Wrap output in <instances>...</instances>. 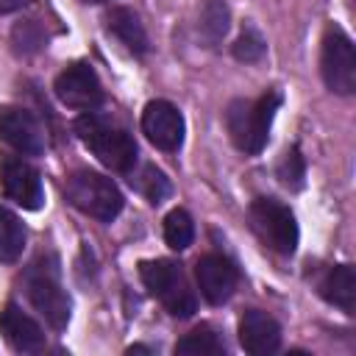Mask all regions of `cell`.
<instances>
[{
	"mask_svg": "<svg viewBox=\"0 0 356 356\" xmlns=\"http://www.w3.org/2000/svg\"><path fill=\"white\" fill-rule=\"evenodd\" d=\"M142 134L164 153H172L184 145V117L167 100H150L142 111Z\"/></svg>",
	"mask_w": 356,
	"mask_h": 356,
	"instance_id": "obj_10",
	"label": "cell"
},
{
	"mask_svg": "<svg viewBox=\"0 0 356 356\" xmlns=\"http://www.w3.org/2000/svg\"><path fill=\"white\" fill-rule=\"evenodd\" d=\"M25 239H28V234H25L22 220L14 211L0 209V261H6V264L17 261L25 250Z\"/></svg>",
	"mask_w": 356,
	"mask_h": 356,
	"instance_id": "obj_17",
	"label": "cell"
},
{
	"mask_svg": "<svg viewBox=\"0 0 356 356\" xmlns=\"http://www.w3.org/2000/svg\"><path fill=\"white\" fill-rule=\"evenodd\" d=\"M175 353H181V356H222L225 345L211 325H197L195 331H189L186 337H181L175 342Z\"/></svg>",
	"mask_w": 356,
	"mask_h": 356,
	"instance_id": "obj_18",
	"label": "cell"
},
{
	"mask_svg": "<svg viewBox=\"0 0 356 356\" xmlns=\"http://www.w3.org/2000/svg\"><path fill=\"white\" fill-rule=\"evenodd\" d=\"M64 195L78 211H83L100 222H111L122 211V203H125L117 184L95 170L70 172L64 181Z\"/></svg>",
	"mask_w": 356,
	"mask_h": 356,
	"instance_id": "obj_3",
	"label": "cell"
},
{
	"mask_svg": "<svg viewBox=\"0 0 356 356\" xmlns=\"http://www.w3.org/2000/svg\"><path fill=\"white\" fill-rule=\"evenodd\" d=\"M0 334L17 353H36L44 348L42 325L17 303H6V309L0 312Z\"/></svg>",
	"mask_w": 356,
	"mask_h": 356,
	"instance_id": "obj_14",
	"label": "cell"
},
{
	"mask_svg": "<svg viewBox=\"0 0 356 356\" xmlns=\"http://www.w3.org/2000/svg\"><path fill=\"white\" fill-rule=\"evenodd\" d=\"M239 345L253 356L275 353L281 345V325L267 312L248 309L239 317Z\"/></svg>",
	"mask_w": 356,
	"mask_h": 356,
	"instance_id": "obj_13",
	"label": "cell"
},
{
	"mask_svg": "<svg viewBox=\"0 0 356 356\" xmlns=\"http://www.w3.org/2000/svg\"><path fill=\"white\" fill-rule=\"evenodd\" d=\"M139 275L145 289L164 303V309L172 317H192L197 309V298L189 289L186 275L181 273V267L170 259H153V261H142L139 264Z\"/></svg>",
	"mask_w": 356,
	"mask_h": 356,
	"instance_id": "obj_4",
	"label": "cell"
},
{
	"mask_svg": "<svg viewBox=\"0 0 356 356\" xmlns=\"http://www.w3.org/2000/svg\"><path fill=\"white\" fill-rule=\"evenodd\" d=\"M303 172H306V170H303V159H300L298 147L286 150L284 159H281V164H278V178H281V184L289 186V189H300V186H303Z\"/></svg>",
	"mask_w": 356,
	"mask_h": 356,
	"instance_id": "obj_22",
	"label": "cell"
},
{
	"mask_svg": "<svg viewBox=\"0 0 356 356\" xmlns=\"http://www.w3.org/2000/svg\"><path fill=\"white\" fill-rule=\"evenodd\" d=\"M197 31L209 44H217L228 31V6L222 0H209L200 11Z\"/></svg>",
	"mask_w": 356,
	"mask_h": 356,
	"instance_id": "obj_19",
	"label": "cell"
},
{
	"mask_svg": "<svg viewBox=\"0 0 356 356\" xmlns=\"http://www.w3.org/2000/svg\"><path fill=\"white\" fill-rule=\"evenodd\" d=\"M28 0H0V14H8V11H17L22 8Z\"/></svg>",
	"mask_w": 356,
	"mask_h": 356,
	"instance_id": "obj_24",
	"label": "cell"
},
{
	"mask_svg": "<svg viewBox=\"0 0 356 356\" xmlns=\"http://www.w3.org/2000/svg\"><path fill=\"white\" fill-rule=\"evenodd\" d=\"M195 239V225H192V217L184 211V209H172L167 217H164V242L172 248V250H186Z\"/></svg>",
	"mask_w": 356,
	"mask_h": 356,
	"instance_id": "obj_20",
	"label": "cell"
},
{
	"mask_svg": "<svg viewBox=\"0 0 356 356\" xmlns=\"http://www.w3.org/2000/svg\"><path fill=\"white\" fill-rule=\"evenodd\" d=\"M278 106H281L278 92H264L256 100H242V97L234 100L225 108V128L231 134V142L248 156L261 153Z\"/></svg>",
	"mask_w": 356,
	"mask_h": 356,
	"instance_id": "obj_2",
	"label": "cell"
},
{
	"mask_svg": "<svg viewBox=\"0 0 356 356\" xmlns=\"http://www.w3.org/2000/svg\"><path fill=\"white\" fill-rule=\"evenodd\" d=\"M317 292L339 306L345 314H353L356 309V273L350 264H337V267H328L323 273V278L317 281Z\"/></svg>",
	"mask_w": 356,
	"mask_h": 356,
	"instance_id": "obj_15",
	"label": "cell"
},
{
	"mask_svg": "<svg viewBox=\"0 0 356 356\" xmlns=\"http://www.w3.org/2000/svg\"><path fill=\"white\" fill-rule=\"evenodd\" d=\"M131 184H136V189L150 200V203H161L170 195V181L164 178L161 170H156L153 164H145L142 172L131 175Z\"/></svg>",
	"mask_w": 356,
	"mask_h": 356,
	"instance_id": "obj_21",
	"label": "cell"
},
{
	"mask_svg": "<svg viewBox=\"0 0 356 356\" xmlns=\"http://www.w3.org/2000/svg\"><path fill=\"white\" fill-rule=\"evenodd\" d=\"M0 186H3V195L22 209L36 211L44 203V189H42L39 172L19 156L0 159Z\"/></svg>",
	"mask_w": 356,
	"mask_h": 356,
	"instance_id": "obj_8",
	"label": "cell"
},
{
	"mask_svg": "<svg viewBox=\"0 0 356 356\" xmlns=\"http://www.w3.org/2000/svg\"><path fill=\"white\" fill-rule=\"evenodd\" d=\"M83 3H103V0H83Z\"/></svg>",
	"mask_w": 356,
	"mask_h": 356,
	"instance_id": "obj_25",
	"label": "cell"
},
{
	"mask_svg": "<svg viewBox=\"0 0 356 356\" xmlns=\"http://www.w3.org/2000/svg\"><path fill=\"white\" fill-rule=\"evenodd\" d=\"M53 89H56V97L70 108H86L89 111V108L100 106V100H103V86L97 81V72L83 61L64 67L58 72Z\"/></svg>",
	"mask_w": 356,
	"mask_h": 356,
	"instance_id": "obj_9",
	"label": "cell"
},
{
	"mask_svg": "<svg viewBox=\"0 0 356 356\" xmlns=\"http://www.w3.org/2000/svg\"><path fill=\"white\" fill-rule=\"evenodd\" d=\"M320 72L331 92L350 95L356 89V50L342 28H328L323 36Z\"/></svg>",
	"mask_w": 356,
	"mask_h": 356,
	"instance_id": "obj_7",
	"label": "cell"
},
{
	"mask_svg": "<svg viewBox=\"0 0 356 356\" xmlns=\"http://www.w3.org/2000/svg\"><path fill=\"white\" fill-rule=\"evenodd\" d=\"M250 222L267 248H273L281 256L295 253L298 222H295V214L289 211V206H284L273 197H256L250 203Z\"/></svg>",
	"mask_w": 356,
	"mask_h": 356,
	"instance_id": "obj_6",
	"label": "cell"
},
{
	"mask_svg": "<svg viewBox=\"0 0 356 356\" xmlns=\"http://www.w3.org/2000/svg\"><path fill=\"white\" fill-rule=\"evenodd\" d=\"M75 134L108 170L131 172L136 167V145L131 134L117 122H111L108 117L86 111L83 117L75 120Z\"/></svg>",
	"mask_w": 356,
	"mask_h": 356,
	"instance_id": "obj_1",
	"label": "cell"
},
{
	"mask_svg": "<svg viewBox=\"0 0 356 356\" xmlns=\"http://www.w3.org/2000/svg\"><path fill=\"white\" fill-rule=\"evenodd\" d=\"M234 56L239 61H259L264 56V39L256 28H245L234 44Z\"/></svg>",
	"mask_w": 356,
	"mask_h": 356,
	"instance_id": "obj_23",
	"label": "cell"
},
{
	"mask_svg": "<svg viewBox=\"0 0 356 356\" xmlns=\"http://www.w3.org/2000/svg\"><path fill=\"white\" fill-rule=\"evenodd\" d=\"M25 295L31 300V306L44 317V323L56 331H64L67 323H70V295L64 292L61 281H58V273L53 264H31L25 270Z\"/></svg>",
	"mask_w": 356,
	"mask_h": 356,
	"instance_id": "obj_5",
	"label": "cell"
},
{
	"mask_svg": "<svg viewBox=\"0 0 356 356\" xmlns=\"http://www.w3.org/2000/svg\"><path fill=\"white\" fill-rule=\"evenodd\" d=\"M106 22H108V31H111L131 53H136V56L147 53V33H145V28H142L136 11H131V8H125V6H114V8L108 11Z\"/></svg>",
	"mask_w": 356,
	"mask_h": 356,
	"instance_id": "obj_16",
	"label": "cell"
},
{
	"mask_svg": "<svg viewBox=\"0 0 356 356\" xmlns=\"http://www.w3.org/2000/svg\"><path fill=\"white\" fill-rule=\"evenodd\" d=\"M0 139L22 156H39L44 150V134L31 111L25 108H3L0 111Z\"/></svg>",
	"mask_w": 356,
	"mask_h": 356,
	"instance_id": "obj_12",
	"label": "cell"
},
{
	"mask_svg": "<svg viewBox=\"0 0 356 356\" xmlns=\"http://www.w3.org/2000/svg\"><path fill=\"white\" fill-rule=\"evenodd\" d=\"M195 278H197L200 295H203L209 303H214V306L225 303V300L234 295L236 281H239L236 267H234L225 256H217V253H206V256L197 259V264H195Z\"/></svg>",
	"mask_w": 356,
	"mask_h": 356,
	"instance_id": "obj_11",
	"label": "cell"
}]
</instances>
